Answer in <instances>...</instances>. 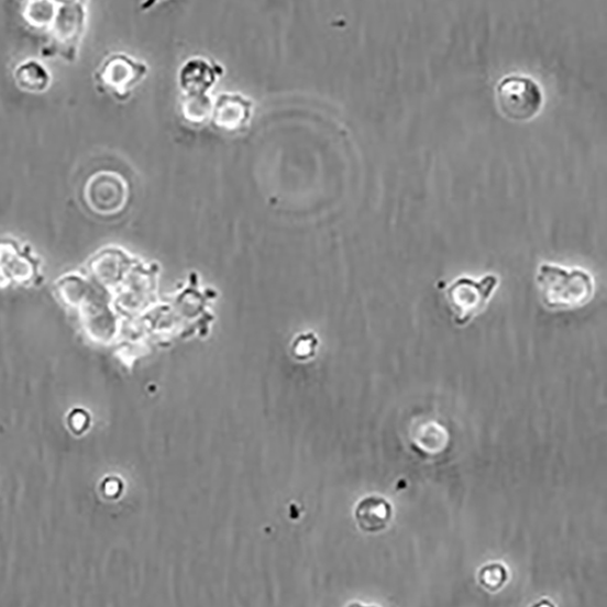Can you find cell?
Returning a JSON list of instances; mask_svg holds the SVG:
<instances>
[{"instance_id": "1", "label": "cell", "mask_w": 607, "mask_h": 607, "mask_svg": "<svg viewBox=\"0 0 607 607\" xmlns=\"http://www.w3.org/2000/svg\"><path fill=\"white\" fill-rule=\"evenodd\" d=\"M87 29L86 2H56L54 13L42 31L46 37L42 56L60 57L66 63H75Z\"/></svg>"}, {"instance_id": "2", "label": "cell", "mask_w": 607, "mask_h": 607, "mask_svg": "<svg viewBox=\"0 0 607 607\" xmlns=\"http://www.w3.org/2000/svg\"><path fill=\"white\" fill-rule=\"evenodd\" d=\"M542 302L548 309L572 310L586 306L594 296V278L581 268L542 264L536 277Z\"/></svg>"}, {"instance_id": "3", "label": "cell", "mask_w": 607, "mask_h": 607, "mask_svg": "<svg viewBox=\"0 0 607 607\" xmlns=\"http://www.w3.org/2000/svg\"><path fill=\"white\" fill-rule=\"evenodd\" d=\"M130 196V184L123 175L113 170L91 174L81 191L86 208L100 218H112L124 212Z\"/></svg>"}, {"instance_id": "4", "label": "cell", "mask_w": 607, "mask_h": 607, "mask_svg": "<svg viewBox=\"0 0 607 607\" xmlns=\"http://www.w3.org/2000/svg\"><path fill=\"white\" fill-rule=\"evenodd\" d=\"M496 99L500 113L512 122L531 121L540 113L544 103L539 84L531 77L517 75L499 81Z\"/></svg>"}, {"instance_id": "5", "label": "cell", "mask_w": 607, "mask_h": 607, "mask_svg": "<svg viewBox=\"0 0 607 607\" xmlns=\"http://www.w3.org/2000/svg\"><path fill=\"white\" fill-rule=\"evenodd\" d=\"M499 284L498 276L486 275L481 282L460 277L448 286L445 295L455 324L464 327L481 313Z\"/></svg>"}, {"instance_id": "6", "label": "cell", "mask_w": 607, "mask_h": 607, "mask_svg": "<svg viewBox=\"0 0 607 607\" xmlns=\"http://www.w3.org/2000/svg\"><path fill=\"white\" fill-rule=\"evenodd\" d=\"M147 74L148 66L145 63L124 53H113L104 57L95 74V79L100 90L124 101L130 99Z\"/></svg>"}, {"instance_id": "7", "label": "cell", "mask_w": 607, "mask_h": 607, "mask_svg": "<svg viewBox=\"0 0 607 607\" xmlns=\"http://www.w3.org/2000/svg\"><path fill=\"white\" fill-rule=\"evenodd\" d=\"M254 103L238 92H223L213 103L212 120L218 130L233 133L243 130L253 114Z\"/></svg>"}, {"instance_id": "8", "label": "cell", "mask_w": 607, "mask_h": 607, "mask_svg": "<svg viewBox=\"0 0 607 607\" xmlns=\"http://www.w3.org/2000/svg\"><path fill=\"white\" fill-rule=\"evenodd\" d=\"M224 68L208 62L203 57H194L186 62L179 73V85L183 95L208 96V91L216 85Z\"/></svg>"}, {"instance_id": "9", "label": "cell", "mask_w": 607, "mask_h": 607, "mask_svg": "<svg viewBox=\"0 0 607 607\" xmlns=\"http://www.w3.org/2000/svg\"><path fill=\"white\" fill-rule=\"evenodd\" d=\"M393 510L387 498L368 496L362 499L355 510L358 528L369 533L384 531L390 525Z\"/></svg>"}, {"instance_id": "10", "label": "cell", "mask_w": 607, "mask_h": 607, "mask_svg": "<svg viewBox=\"0 0 607 607\" xmlns=\"http://www.w3.org/2000/svg\"><path fill=\"white\" fill-rule=\"evenodd\" d=\"M14 80L18 88L29 95H44L53 84L51 69L36 58L22 62L14 69Z\"/></svg>"}, {"instance_id": "11", "label": "cell", "mask_w": 607, "mask_h": 607, "mask_svg": "<svg viewBox=\"0 0 607 607\" xmlns=\"http://www.w3.org/2000/svg\"><path fill=\"white\" fill-rule=\"evenodd\" d=\"M180 111L185 121L203 124L212 117L213 102L209 96L183 95Z\"/></svg>"}, {"instance_id": "12", "label": "cell", "mask_w": 607, "mask_h": 607, "mask_svg": "<svg viewBox=\"0 0 607 607\" xmlns=\"http://www.w3.org/2000/svg\"><path fill=\"white\" fill-rule=\"evenodd\" d=\"M477 578L485 589L496 592L506 585L508 570L499 563L487 564L478 571Z\"/></svg>"}, {"instance_id": "13", "label": "cell", "mask_w": 607, "mask_h": 607, "mask_svg": "<svg viewBox=\"0 0 607 607\" xmlns=\"http://www.w3.org/2000/svg\"><path fill=\"white\" fill-rule=\"evenodd\" d=\"M532 607H555V605L552 602L544 599V600H541L540 603H537Z\"/></svg>"}, {"instance_id": "14", "label": "cell", "mask_w": 607, "mask_h": 607, "mask_svg": "<svg viewBox=\"0 0 607 607\" xmlns=\"http://www.w3.org/2000/svg\"><path fill=\"white\" fill-rule=\"evenodd\" d=\"M349 607H378V606H366V605L355 603V604L350 605Z\"/></svg>"}]
</instances>
